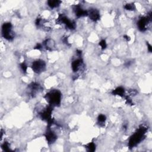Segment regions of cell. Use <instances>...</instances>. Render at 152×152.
I'll list each match as a JSON object with an SVG mask.
<instances>
[{
  "label": "cell",
  "instance_id": "obj_1",
  "mask_svg": "<svg viewBox=\"0 0 152 152\" xmlns=\"http://www.w3.org/2000/svg\"><path fill=\"white\" fill-rule=\"evenodd\" d=\"M147 131V128L146 127H140L137 131L130 137L129 140V146L130 147H133L140 143L144 139L146 133Z\"/></svg>",
  "mask_w": 152,
  "mask_h": 152
},
{
  "label": "cell",
  "instance_id": "obj_2",
  "mask_svg": "<svg viewBox=\"0 0 152 152\" xmlns=\"http://www.w3.org/2000/svg\"><path fill=\"white\" fill-rule=\"evenodd\" d=\"M45 98L51 106H58L61 103V94L58 90H52L46 95Z\"/></svg>",
  "mask_w": 152,
  "mask_h": 152
},
{
  "label": "cell",
  "instance_id": "obj_3",
  "mask_svg": "<svg viewBox=\"0 0 152 152\" xmlns=\"http://www.w3.org/2000/svg\"><path fill=\"white\" fill-rule=\"evenodd\" d=\"M2 34L4 37L8 40H11L14 37V33L12 31V25L10 23H6L2 28Z\"/></svg>",
  "mask_w": 152,
  "mask_h": 152
},
{
  "label": "cell",
  "instance_id": "obj_4",
  "mask_svg": "<svg viewBox=\"0 0 152 152\" xmlns=\"http://www.w3.org/2000/svg\"><path fill=\"white\" fill-rule=\"evenodd\" d=\"M32 68L33 71L35 73H36L37 74H39L45 70L46 64H45V62H44V61L41 60V59H38L33 62Z\"/></svg>",
  "mask_w": 152,
  "mask_h": 152
},
{
  "label": "cell",
  "instance_id": "obj_5",
  "mask_svg": "<svg viewBox=\"0 0 152 152\" xmlns=\"http://www.w3.org/2000/svg\"><path fill=\"white\" fill-rule=\"evenodd\" d=\"M151 13L147 16V17H141L138 21L137 23V26L140 30L141 32H144L146 30L148 24L150 22L151 20Z\"/></svg>",
  "mask_w": 152,
  "mask_h": 152
},
{
  "label": "cell",
  "instance_id": "obj_6",
  "mask_svg": "<svg viewBox=\"0 0 152 152\" xmlns=\"http://www.w3.org/2000/svg\"><path fill=\"white\" fill-rule=\"evenodd\" d=\"M58 20L59 23H61L66 25V26L69 29H74L76 28L75 23L73 22V21L70 20L69 18H68L66 16L60 15L58 18Z\"/></svg>",
  "mask_w": 152,
  "mask_h": 152
},
{
  "label": "cell",
  "instance_id": "obj_7",
  "mask_svg": "<svg viewBox=\"0 0 152 152\" xmlns=\"http://www.w3.org/2000/svg\"><path fill=\"white\" fill-rule=\"evenodd\" d=\"M88 15L90 17V18L93 21H96L99 20L100 18V13L99 11L96 9H91L89 12H88Z\"/></svg>",
  "mask_w": 152,
  "mask_h": 152
},
{
  "label": "cell",
  "instance_id": "obj_8",
  "mask_svg": "<svg viewBox=\"0 0 152 152\" xmlns=\"http://www.w3.org/2000/svg\"><path fill=\"white\" fill-rule=\"evenodd\" d=\"M74 11L75 12L76 16H77L78 17H81L88 15V12L86 11V10H84L79 6H75L74 7Z\"/></svg>",
  "mask_w": 152,
  "mask_h": 152
},
{
  "label": "cell",
  "instance_id": "obj_9",
  "mask_svg": "<svg viewBox=\"0 0 152 152\" xmlns=\"http://www.w3.org/2000/svg\"><path fill=\"white\" fill-rule=\"evenodd\" d=\"M45 136L49 143H53L57 139L56 134L51 129L48 130Z\"/></svg>",
  "mask_w": 152,
  "mask_h": 152
},
{
  "label": "cell",
  "instance_id": "obj_10",
  "mask_svg": "<svg viewBox=\"0 0 152 152\" xmlns=\"http://www.w3.org/2000/svg\"><path fill=\"white\" fill-rule=\"evenodd\" d=\"M82 60L81 59H77L74 60L71 64V67L73 71L77 72L78 71L81 67L82 66Z\"/></svg>",
  "mask_w": 152,
  "mask_h": 152
},
{
  "label": "cell",
  "instance_id": "obj_11",
  "mask_svg": "<svg viewBox=\"0 0 152 152\" xmlns=\"http://www.w3.org/2000/svg\"><path fill=\"white\" fill-rule=\"evenodd\" d=\"M44 45L45 48L48 50H52L55 47V43L54 40L51 39L47 40L44 43Z\"/></svg>",
  "mask_w": 152,
  "mask_h": 152
},
{
  "label": "cell",
  "instance_id": "obj_12",
  "mask_svg": "<svg viewBox=\"0 0 152 152\" xmlns=\"http://www.w3.org/2000/svg\"><path fill=\"white\" fill-rule=\"evenodd\" d=\"M112 94L114 95L122 96L124 95V89L121 87H119V88H117L112 92Z\"/></svg>",
  "mask_w": 152,
  "mask_h": 152
},
{
  "label": "cell",
  "instance_id": "obj_13",
  "mask_svg": "<svg viewBox=\"0 0 152 152\" xmlns=\"http://www.w3.org/2000/svg\"><path fill=\"white\" fill-rule=\"evenodd\" d=\"M61 3V1H52V0H51V1H48V4L49 6V7H50L51 8H54L56 7H58L60 4Z\"/></svg>",
  "mask_w": 152,
  "mask_h": 152
},
{
  "label": "cell",
  "instance_id": "obj_14",
  "mask_svg": "<svg viewBox=\"0 0 152 152\" xmlns=\"http://www.w3.org/2000/svg\"><path fill=\"white\" fill-rule=\"evenodd\" d=\"M106 121V117L104 115H100L98 117V121L100 124H104Z\"/></svg>",
  "mask_w": 152,
  "mask_h": 152
},
{
  "label": "cell",
  "instance_id": "obj_15",
  "mask_svg": "<svg viewBox=\"0 0 152 152\" xmlns=\"http://www.w3.org/2000/svg\"><path fill=\"white\" fill-rule=\"evenodd\" d=\"M125 8L127 10H134V9H135V6L133 4H127L125 6Z\"/></svg>",
  "mask_w": 152,
  "mask_h": 152
},
{
  "label": "cell",
  "instance_id": "obj_16",
  "mask_svg": "<svg viewBox=\"0 0 152 152\" xmlns=\"http://www.w3.org/2000/svg\"><path fill=\"white\" fill-rule=\"evenodd\" d=\"M99 45L101 47V48L104 49L106 48V43L105 42V40H102L99 42Z\"/></svg>",
  "mask_w": 152,
  "mask_h": 152
},
{
  "label": "cell",
  "instance_id": "obj_17",
  "mask_svg": "<svg viewBox=\"0 0 152 152\" xmlns=\"http://www.w3.org/2000/svg\"><path fill=\"white\" fill-rule=\"evenodd\" d=\"M95 145L93 143H91L89 144L88 146V148H89V150L90 151H94L95 150Z\"/></svg>",
  "mask_w": 152,
  "mask_h": 152
},
{
  "label": "cell",
  "instance_id": "obj_18",
  "mask_svg": "<svg viewBox=\"0 0 152 152\" xmlns=\"http://www.w3.org/2000/svg\"><path fill=\"white\" fill-rule=\"evenodd\" d=\"M20 66H21V69H22V70L23 71V72L26 73V72L27 71V69H28V67H27V66H26L25 63L23 62V63H22V64H21Z\"/></svg>",
  "mask_w": 152,
  "mask_h": 152
}]
</instances>
